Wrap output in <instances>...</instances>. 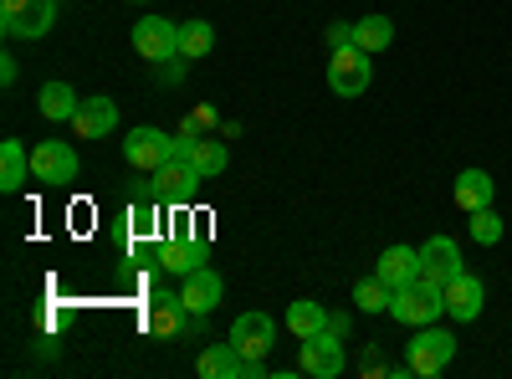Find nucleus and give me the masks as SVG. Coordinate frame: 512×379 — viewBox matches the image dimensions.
<instances>
[{
	"mask_svg": "<svg viewBox=\"0 0 512 379\" xmlns=\"http://www.w3.org/2000/svg\"><path fill=\"white\" fill-rule=\"evenodd\" d=\"M134 52L149 57L154 67H159V62H175V57H180V26L164 21V16H144V21L134 26Z\"/></svg>",
	"mask_w": 512,
	"mask_h": 379,
	"instance_id": "9",
	"label": "nucleus"
},
{
	"mask_svg": "<svg viewBox=\"0 0 512 379\" xmlns=\"http://www.w3.org/2000/svg\"><path fill=\"white\" fill-rule=\"evenodd\" d=\"M36 108H41V118H52V123H72L77 108H82V98L72 93V82H41Z\"/></svg>",
	"mask_w": 512,
	"mask_h": 379,
	"instance_id": "20",
	"label": "nucleus"
},
{
	"mask_svg": "<svg viewBox=\"0 0 512 379\" xmlns=\"http://www.w3.org/2000/svg\"><path fill=\"white\" fill-rule=\"evenodd\" d=\"M195 185H200V175L190 170V159H169L164 170H154V190H159V200H164V205H175V210H185V205L195 200Z\"/></svg>",
	"mask_w": 512,
	"mask_h": 379,
	"instance_id": "16",
	"label": "nucleus"
},
{
	"mask_svg": "<svg viewBox=\"0 0 512 379\" xmlns=\"http://www.w3.org/2000/svg\"><path fill=\"white\" fill-rule=\"evenodd\" d=\"M31 180V154L21 139H0V190L6 195H21Z\"/></svg>",
	"mask_w": 512,
	"mask_h": 379,
	"instance_id": "19",
	"label": "nucleus"
},
{
	"mask_svg": "<svg viewBox=\"0 0 512 379\" xmlns=\"http://www.w3.org/2000/svg\"><path fill=\"white\" fill-rule=\"evenodd\" d=\"M456 333L451 328H436V323H425V328H415V339L405 344V369L410 374H420V379H436L451 359H456Z\"/></svg>",
	"mask_w": 512,
	"mask_h": 379,
	"instance_id": "1",
	"label": "nucleus"
},
{
	"mask_svg": "<svg viewBox=\"0 0 512 379\" xmlns=\"http://www.w3.org/2000/svg\"><path fill=\"white\" fill-rule=\"evenodd\" d=\"M456 272H466V262H461V246L451 236H431V241L420 246V282H431V287L446 292V282Z\"/></svg>",
	"mask_w": 512,
	"mask_h": 379,
	"instance_id": "12",
	"label": "nucleus"
},
{
	"mask_svg": "<svg viewBox=\"0 0 512 379\" xmlns=\"http://www.w3.org/2000/svg\"><path fill=\"white\" fill-rule=\"evenodd\" d=\"M159 210H164V200H144V195H134V205H128V231H134V241H159ZM164 246V241H159Z\"/></svg>",
	"mask_w": 512,
	"mask_h": 379,
	"instance_id": "25",
	"label": "nucleus"
},
{
	"mask_svg": "<svg viewBox=\"0 0 512 379\" xmlns=\"http://www.w3.org/2000/svg\"><path fill=\"white\" fill-rule=\"evenodd\" d=\"M57 26V0H0V31L11 41H41Z\"/></svg>",
	"mask_w": 512,
	"mask_h": 379,
	"instance_id": "2",
	"label": "nucleus"
},
{
	"mask_svg": "<svg viewBox=\"0 0 512 379\" xmlns=\"http://www.w3.org/2000/svg\"><path fill=\"white\" fill-rule=\"evenodd\" d=\"M492 175L487 170H461L456 175V185H451V195H456V205L461 210H482V205H492Z\"/></svg>",
	"mask_w": 512,
	"mask_h": 379,
	"instance_id": "23",
	"label": "nucleus"
},
{
	"mask_svg": "<svg viewBox=\"0 0 512 379\" xmlns=\"http://www.w3.org/2000/svg\"><path fill=\"white\" fill-rule=\"evenodd\" d=\"M195 374H200V379H241V374H246V359L236 354V344H210V349L195 359Z\"/></svg>",
	"mask_w": 512,
	"mask_h": 379,
	"instance_id": "21",
	"label": "nucleus"
},
{
	"mask_svg": "<svg viewBox=\"0 0 512 379\" xmlns=\"http://www.w3.org/2000/svg\"><path fill=\"white\" fill-rule=\"evenodd\" d=\"M134 6H144V0H134Z\"/></svg>",
	"mask_w": 512,
	"mask_h": 379,
	"instance_id": "31",
	"label": "nucleus"
},
{
	"mask_svg": "<svg viewBox=\"0 0 512 379\" xmlns=\"http://www.w3.org/2000/svg\"><path fill=\"white\" fill-rule=\"evenodd\" d=\"M175 159H190V170L200 180H216L226 164H231V154H226L221 139H200V134H180L175 139Z\"/></svg>",
	"mask_w": 512,
	"mask_h": 379,
	"instance_id": "13",
	"label": "nucleus"
},
{
	"mask_svg": "<svg viewBox=\"0 0 512 379\" xmlns=\"http://www.w3.org/2000/svg\"><path fill=\"white\" fill-rule=\"evenodd\" d=\"M466 236H472L477 246H497V241H502V216H497L492 205L466 210Z\"/></svg>",
	"mask_w": 512,
	"mask_h": 379,
	"instance_id": "27",
	"label": "nucleus"
},
{
	"mask_svg": "<svg viewBox=\"0 0 512 379\" xmlns=\"http://www.w3.org/2000/svg\"><path fill=\"white\" fill-rule=\"evenodd\" d=\"M369 82H374V67H369L364 47H333V57H328V88L338 98H364Z\"/></svg>",
	"mask_w": 512,
	"mask_h": 379,
	"instance_id": "5",
	"label": "nucleus"
},
{
	"mask_svg": "<svg viewBox=\"0 0 512 379\" xmlns=\"http://www.w3.org/2000/svg\"><path fill=\"white\" fill-rule=\"evenodd\" d=\"M200 323H205V318H195V313L185 308L180 292L154 287V298H149V328H154V333H164V339H180V333H190V328H200Z\"/></svg>",
	"mask_w": 512,
	"mask_h": 379,
	"instance_id": "11",
	"label": "nucleus"
},
{
	"mask_svg": "<svg viewBox=\"0 0 512 379\" xmlns=\"http://www.w3.org/2000/svg\"><path fill=\"white\" fill-rule=\"evenodd\" d=\"M390 298H395V287H384L379 277H364L354 287V308L359 313H390Z\"/></svg>",
	"mask_w": 512,
	"mask_h": 379,
	"instance_id": "28",
	"label": "nucleus"
},
{
	"mask_svg": "<svg viewBox=\"0 0 512 379\" xmlns=\"http://www.w3.org/2000/svg\"><path fill=\"white\" fill-rule=\"evenodd\" d=\"M374 277H379L384 287H395V292L410 287V282L420 277V246H405V241H400V246H384L379 262H374Z\"/></svg>",
	"mask_w": 512,
	"mask_h": 379,
	"instance_id": "15",
	"label": "nucleus"
},
{
	"mask_svg": "<svg viewBox=\"0 0 512 379\" xmlns=\"http://www.w3.org/2000/svg\"><path fill=\"white\" fill-rule=\"evenodd\" d=\"M482 303H487V287H482L477 272H456V277L446 282V318L477 323V318H482Z\"/></svg>",
	"mask_w": 512,
	"mask_h": 379,
	"instance_id": "14",
	"label": "nucleus"
},
{
	"mask_svg": "<svg viewBox=\"0 0 512 379\" xmlns=\"http://www.w3.org/2000/svg\"><path fill=\"white\" fill-rule=\"evenodd\" d=\"M390 41H395V21L390 16H359L354 21V47H364L369 57L390 52Z\"/></svg>",
	"mask_w": 512,
	"mask_h": 379,
	"instance_id": "24",
	"label": "nucleus"
},
{
	"mask_svg": "<svg viewBox=\"0 0 512 379\" xmlns=\"http://www.w3.org/2000/svg\"><path fill=\"white\" fill-rule=\"evenodd\" d=\"M297 369L313 374V379H338L349 369L344 339H338V333H313V339H303V349H297Z\"/></svg>",
	"mask_w": 512,
	"mask_h": 379,
	"instance_id": "6",
	"label": "nucleus"
},
{
	"mask_svg": "<svg viewBox=\"0 0 512 379\" xmlns=\"http://www.w3.org/2000/svg\"><path fill=\"white\" fill-rule=\"evenodd\" d=\"M123 159L134 164L139 175H154L175 159V139H169L164 129H154V123H139V129L123 134Z\"/></svg>",
	"mask_w": 512,
	"mask_h": 379,
	"instance_id": "4",
	"label": "nucleus"
},
{
	"mask_svg": "<svg viewBox=\"0 0 512 379\" xmlns=\"http://www.w3.org/2000/svg\"><path fill=\"white\" fill-rule=\"evenodd\" d=\"M77 170L82 164H77L72 144H62V139H41L31 149V180H41V185H72Z\"/></svg>",
	"mask_w": 512,
	"mask_h": 379,
	"instance_id": "7",
	"label": "nucleus"
},
{
	"mask_svg": "<svg viewBox=\"0 0 512 379\" xmlns=\"http://www.w3.org/2000/svg\"><path fill=\"white\" fill-rule=\"evenodd\" d=\"M180 298H185V308H190L195 318H210V313H216V303L226 298V282H221V272L200 267V272H190V277H185Z\"/></svg>",
	"mask_w": 512,
	"mask_h": 379,
	"instance_id": "18",
	"label": "nucleus"
},
{
	"mask_svg": "<svg viewBox=\"0 0 512 379\" xmlns=\"http://www.w3.org/2000/svg\"><path fill=\"white\" fill-rule=\"evenodd\" d=\"M441 313H446V292L441 287H431V282H410V287H400L395 298H390V318L395 323H405V328H425V323H441Z\"/></svg>",
	"mask_w": 512,
	"mask_h": 379,
	"instance_id": "3",
	"label": "nucleus"
},
{
	"mask_svg": "<svg viewBox=\"0 0 512 379\" xmlns=\"http://www.w3.org/2000/svg\"><path fill=\"white\" fill-rule=\"evenodd\" d=\"M328 47H354V21H333L328 26Z\"/></svg>",
	"mask_w": 512,
	"mask_h": 379,
	"instance_id": "29",
	"label": "nucleus"
},
{
	"mask_svg": "<svg viewBox=\"0 0 512 379\" xmlns=\"http://www.w3.org/2000/svg\"><path fill=\"white\" fill-rule=\"evenodd\" d=\"M118 129V103L113 98H82L77 118H72V134L77 139H113Z\"/></svg>",
	"mask_w": 512,
	"mask_h": 379,
	"instance_id": "17",
	"label": "nucleus"
},
{
	"mask_svg": "<svg viewBox=\"0 0 512 379\" xmlns=\"http://www.w3.org/2000/svg\"><path fill=\"white\" fill-rule=\"evenodd\" d=\"M231 344H236V354H241L246 364H262V359L272 354V344H277V323H272L267 313H241V318L231 323Z\"/></svg>",
	"mask_w": 512,
	"mask_h": 379,
	"instance_id": "8",
	"label": "nucleus"
},
{
	"mask_svg": "<svg viewBox=\"0 0 512 379\" xmlns=\"http://www.w3.org/2000/svg\"><path fill=\"white\" fill-rule=\"evenodd\" d=\"M210 262V236L200 231H175V236H164V246H159V267H169V272H180V277H190V272H200Z\"/></svg>",
	"mask_w": 512,
	"mask_h": 379,
	"instance_id": "10",
	"label": "nucleus"
},
{
	"mask_svg": "<svg viewBox=\"0 0 512 379\" xmlns=\"http://www.w3.org/2000/svg\"><path fill=\"white\" fill-rule=\"evenodd\" d=\"M210 47H216V26H210V21H185L180 26V62L210 57Z\"/></svg>",
	"mask_w": 512,
	"mask_h": 379,
	"instance_id": "26",
	"label": "nucleus"
},
{
	"mask_svg": "<svg viewBox=\"0 0 512 379\" xmlns=\"http://www.w3.org/2000/svg\"><path fill=\"white\" fill-rule=\"evenodd\" d=\"M328 308L323 303H313V298H297L292 308H287V333H292V339L297 344H303V339H313V333H328Z\"/></svg>",
	"mask_w": 512,
	"mask_h": 379,
	"instance_id": "22",
	"label": "nucleus"
},
{
	"mask_svg": "<svg viewBox=\"0 0 512 379\" xmlns=\"http://www.w3.org/2000/svg\"><path fill=\"white\" fill-rule=\"evenodd\" d=\"M0 82H6V88L16 82V57H0Z\"/></svg>",
	"mask_w": 512,
	"mask_h": 379,
	"instance_id": "30",
	"label": "nucleus"
}]
</instances>
